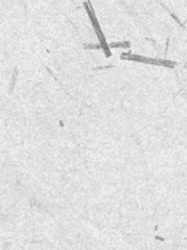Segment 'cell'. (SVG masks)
<instances>
[{
  "mask_svg": "<svg viewBox=\"0 0 187 250\" xmlns=\"http://www.w3.org/2000/svg\"><path fill=\"white\" fill-rule=\"evenodd\" d=\"M110 47H125V48H127V47H130V43L128 42H126V43H112V44H110Z\"/></svg>",
  "mask_w": 187,
  "mask_h": 250,
  "instance_id": "cell-3",
  "label": "cell"
},
{
  "mask_svg": "<svg viewBox=\"0 0 187 250\" xmlns=\"http://www.w3.org/2000/svg\"><path fill=\"white\" fill-rule=\"evenodd\" d=\"M83 4H84V8H86L87 14H88V16H90V19H91V23H92V26H94V30H95L96 36L99 38V42H101L99 44L102 46V50L104 51V55H106L107 58H110V56H111L110 46L107 44L106 38H104L103 32H102V28H101V26H99V23H98V19H96L95 12H94V10H92L91 3H90V1H84Z\"/></svg>",
  "mask_w": 187,
  "mask_h": 250,
  "instance_id": "cell-1",
  "label": "cell"
},
{
  "mask_svg": "<svg viewBox=\"0 0 187 250\" xmlns=\"http://www.w3.org/2000/svg\"><path fill=\"white\" fill-rule=\"evenodd\" d=\"M122 59L130 62H138V63H147V64H155V66H163V67H172L177 66L175 62L171 61H163V59H155V58H146V56L135 55V54H130V52H123L121 55Z\"/></svg>",
  "mask_w": 187,
  "mask_h": 250,
  "instance_id": "cell-2",
  "label": "cell"
}]
</instances>
